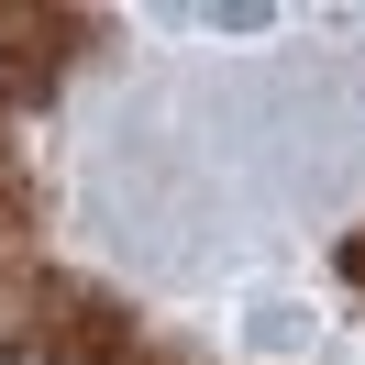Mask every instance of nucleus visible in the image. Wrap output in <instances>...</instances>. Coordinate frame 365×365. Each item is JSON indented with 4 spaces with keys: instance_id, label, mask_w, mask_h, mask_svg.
Listing matches in <instances>:
<instances>
[{
    "instance_id": "f257e3e1",
    "label": "nucleus",
    "mask_w": 365,
    "mask_h": 365,
    "mask_svg": "<svg viewBox=\"0 0 365 365\" xmlns=\"http://www.w3.org/2000/svg\"><path fill=\"white\" fill-rule=\"evenodd\" d=\"M23 210V166H11V144H0V222Z\"/></svg>"
}]
</instances>
